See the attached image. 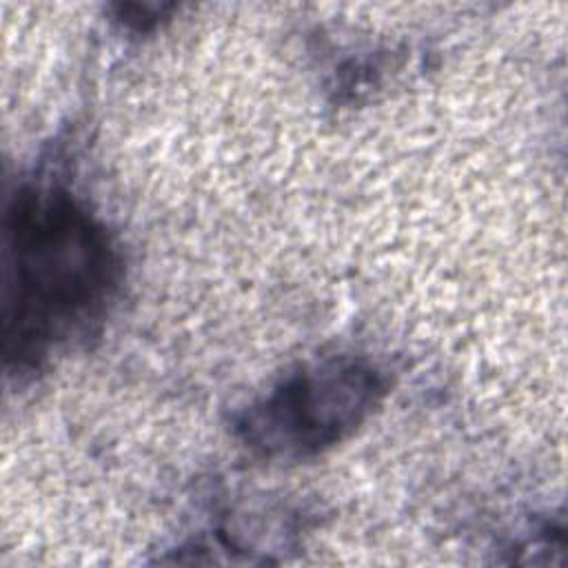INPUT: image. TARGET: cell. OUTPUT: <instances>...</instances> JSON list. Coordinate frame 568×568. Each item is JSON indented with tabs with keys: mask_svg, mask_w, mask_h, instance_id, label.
Segmentation results:
<instances>
[{
	"mask_svg": "<svg viewBox=\"0 0 568 568\" xmlns=\"http://www.w3.org/2000/svg\"><path fill=\"white\" fill-rule=\"evenodd\" d=\"M120 253L104 222L60 184H24L4 217V359L38 371L113 300Z\"/></svg>",
	"mask_w": 568,
	"mask_h": 568,
	"instance_id": "1",
	"label": "cell"
},
{
	"mask_svg": "<svg viewBox=\"0 0 568 568\" xmlns=\"http://www.w3.org/2000/svg\"><path fill=\"white\" fill-rule=\"evenodd\" d=\"M386 388V375L371 359L328 357L286 375L244 408L235 417V433L264 457H311L355 433Z\"/></svg>",
	"mask_w": 568,
	"mask_h": 568,
	"instance_id": "2",
	"label": "cell"
}]
</instances>
